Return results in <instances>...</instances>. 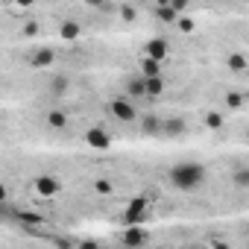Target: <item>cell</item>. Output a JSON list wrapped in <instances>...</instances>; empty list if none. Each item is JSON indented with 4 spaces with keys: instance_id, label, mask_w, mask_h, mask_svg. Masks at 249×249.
Returning a JSON list of instances; mask_svg holds the SVG:
<instances>
[{
    "instance_id": "12",
    "label": "cell",
    "mask_w": 249,
    "mask_h": 249,
    "mask_svg": "<svg viewBox=\"0 0 249 249\" xmlns=\"http://www.w3.org/2000/svg\"><path fill=\"white\" fill-rule=\"evenodd\" d=\"M161 123H164V117H159V114H141V132L144 135H161Z\"/></svg>"
},
{
    "instance_id": "24",
    "label": "cell",
    "mask_w": 249,
    "mask_h": 249,
    "mask_svg": "<svg viewBox=\"0 0 249 249\" xmlns=\"http://www.w3.org/2000/svg\"><path fill=\"white\" fill-rule=\"evenodd\" d=\"M176 27H179L182 33H191V30H194V21H191V18H179V24H176Z\"/></svg>"
},
{
    "instance_id": "25",
    "label": "cell",
    "mask_w": 249,
    "mask_h": 249,
    "mask_svg": "<svg viewBox=\"0 0 249 249\" xmlns=\"http://www.w3.org/2000/svg\"><path fill=\"white\" fill-rule=\"evenodd\" d=\"M24 36H27V38H30V36H38V24H36V21H30V24L24 27Z\"/></svg>"
},
{
    "instance_id": "15",
    "label": "cell",
    "mask_w": 249,
    "mask_h": 249,
    "mask_svg": "<svg viewBox=\"0 0 249 249\" xmlns=\"http://www.w3.org/2000/svg\"><path fill=\"white\" fill-rule=\"evenodd\" d=\"M44 123L50 129H65L68 126V114L62 111V108H50L47 114H44Z\"/></svg>"
},
{
    "instance_id": "23",
    "label": "cell",
    "mask_w": 249,
    "mask_h": 249,
    "mask_svg": "<svg viewBox=\"0 0 249 249\" xmlns=\"http://www.w3.org/2000/svg\"><path fill=\"white\" fill-rule=\"evenodd\" d=\"M226 106H229V108H240V106H243V94H240V91H229V94H226Z\"/></svg>"
},
{
    "instance_id": "16",
    "label": "cell",
    "mask_w": 249,
    "mask_h": 249,
    "mask_svg": "<svg viewBox=\"0 0 249 249\" xmlns=\"http://www.w3.org/2000/svg\"><path fill=\"white\" fill-rule=\"evenodd\" d=\"M138 73H141L144 79H156V76H161V62L141 56V71H138Z\"/></svg>"
},
{
    "instance_id": "13",
    "label": "cell",
    "mask_w": 249,
    "mask_h": 249,
    "mask_svg": "<svg viewBox=\"0 0 249 249\" xmlns=\"http://www.w3.org/2000/svg\"><path fill=\"white\" fill-rule=\"evenodd\" d=\"M85 141H88V147H94V150H106V147L111 144V138H108L106 129H88Z\"/></svg>"
},
{
    "instance_id": "7",
    "label": "cell",
    "mask_w": 249,
    "mask_h": 249,
    "mask_svg": "<svg viewBox=\"0 0 249 249\" xmlns=\"http://www.w3.org/2000/svg\"><path fill=\"white\" fill-rule=\"evenodd\" d=\"M185 132H188V120H185V117H179V114L164 117V123H161V135H164V138H179V135H185Z\"/></svg>"
},
{
    "instance_id": "5",
    "label": "cell",
    "mask_w": 249,
    "mask_h": 249,
    "mask_svg": "<svg viewBox=\"0 0 249 249\" xmlns=\"http://www.w3.org/2000/svg\"><path fill=\"white\" fill-rule=\"evenodd\" d=\"M123 97L126 100H141V97H147V79L141 76V73H132V76H126V82H123Z\"/></svg>"
},
{
    "instance_id": "11",
    "label": "cell",
    "mask_w": 249,
    "mask_h": 249,
    "mask_svg": "<svg viewBox=\"0 0 249 249\" xmlns=\"http://www.w3.org/2000/svg\"><path fill=\"white\" fill-rule=\"evenodd\" d=\"M153 15L159 18V21H164V24H179V9L173 6V3H161V6H153Z\"/></svg>"
},
{
    "instance_id": "1",
    "label": "cell",
    "mask_w": 249,
    "mask_h": 249,
    "mask_svg": "<svg viewBox=\"0 0 249 249\" xmlns=\"http://www.w3.org/2000/svg\"><path fill=\"white\" fill-rule=\"evenodd\" d=\"M167 182H170V188H176L182 194H191L205 182V167L199 161H179L167 170Z\"/></svg>"
},
{
    "instance_id": "21",
    "label": "cell",
    "mask_w": 249,
    "mask_h": 249,
    "mask_svg": "<svg viewBox=\"0 0 249 249\" xmlns=\"http://www.w3.org/2000/svg\"><path fill=\"white\" fill-rule=\"evenodd\" d=\"M117 15H120L123 21H129V24H132V21L138 18V12H135L132 6H126V3H117Z\"/></svg>"
},
{
    "instance_id": "8",
    "label": "cell",
    "mask_w": 249,
    "mask_h": 249,
    "mask_svg": "<svg viewBox=\"0 0 249 249\" xmlns=\"http://www.w3.org/2000/svg\"><path fill=\"white\" fill-rule=\"evenodd\" d=\"M167 53H170V44H167V38H150V41L144 44V56H147V59L164 62V59H167Z\"/></svg>"
},
{
    "instance_id": "4",
    "label": "cell",
    "mask_w": 249,
    "mask_h": 249,
    "mask_svg": "<svg viewBox=\"0 0 249 249\" xmlns=\"http://www.w3.org/2000/svg\"><path fill=\"white\" fill-rule=\"evenodd\" d=\"M120 243L126 246V249H141V246L150 243V231H147L144 226H129L126 231L120 234Z\"/></svg>"
},
{
    "instance_id": "22",
    "label": "cell",
    "mask_w": 249,
    "mask_h": 249,
    "mask_svg": "<svg viewBox=\"0 0 249 249\" xmlns=\"http://www.w3.org/2000/svg\"><path fill=\"white\" fill-rule=\"evenodd\" d=\"M91 188H94V194H100V196H108V194H111V182H108V179H94Z\"/></svg>"
},
{
    "instance_id": "28",
    "label": "cell",
    "mask_w": 249,
    "mask_h": 249,
    "mask_svg": "<svg viewBox=\"0 0 249 249\" xmlns=\"http://www.w3.org/2000/svg\"><path fill=\"white\" fill-rule=\"evenodd\" d=\"M246 141H249V132H246Z\"/></svg>"
},
{
    "instance_id": "9",
    "label": "cell",
    "mask_w": 249,
    "mask_h": 249,
    "mask_svg": "<svg viewBox=\"0 0 249 249\" xmlns=\"http://www.w3.org/2000/svg\"><path fill=\"white\" fill-rule=\"evenodd\" d=\"M33 188H36L38 196H56V194L62 191V182L53 179V176H38V179L33 182Z\"/></svg>"
},
{
    "instance_id": "3",
    "label": "cell",
    "mask_w": 249,
    "mask_h": 249,
    "mask_svg": "<svg viewBox=\"0 0 249 249\" xmlns=\"http://www.w3.org/2000/svg\"><path fill=\"white\" fill-rule=\"evenodd\" d=\"M108 111H111L117 120H123V123H129V120H135V117H138L135 103H132V100H126V97H114V100L108 103Z\"/></svg>"
},
{
    "instance_id": "20",
    "label": "cell",
    "mask_w": 249,
    "mask_h": 249,
    "mask_svg": "<svg viewBox=\"0 0 249 249\" xmlns=\"http://www.w3.org/2000/svg\"><path fill=\"white\" fill-rule=\"evenodd\" d=\"M223 123H226V117H223L220 111H208V114H205V126H208V129H220Z\"/></svg>"
},
{
    "instance_id": "14",
    "label": "cell",
    "mask_w": 249,
    "mask_h": 249,
    "mask_svg": "<svg viewBox=\"0 0 249 249\" xmlns=\"http://www.w3.org/2000/svg\"><path fill=\"white\" fill-rule=\"evenodd\" d=\"M231 185L237 191H249V164H237L231 170Z\"/></svg>"
},
{
    "instance_id": "26",
    "label": "cell",
    "mask_w": 249,
    "mask_h": 249,
    "mask_svg": "<svg viewBox=\"0 0 249 249\" xmlns=\"http://www.w3.org/2000/svg\"><path fill=\"white\" fill-rule=\"evenodd\" d=\"M76 249H100V246H97V243H94V240H82V243H79V246H76Z\"/></svg>"
},
{
    "instance_id": "10",
    "label": "cell",
    "mask_w": 249,
    "mask_h": 249,
    "mask_svg": "<svg viewBox=\"0 0 249 249\" xmlns=\"http://www.w3.org/2000/svg\"><path fill=\"white\" fill-rule=\"evenodd\" d=\"M147 217H150L147 202H132V205L126 208V214H123V223H126V226H141Z\"/></svg>"
},
{
    "instance_id": "2",
    "label": "cell",
    "mask_w": 249,
    "mask_h": 249,
    "mask_svg": "<svg viewBox=\"0 0 249 249\" xmlns=\"http://www.w3.org/2000/svg\"><path fill=\"white\" fill-rule=\"evenodd\" d=\"M71 88H73V82H71V76H68V73H50V76H47V85H44L47 97H53V100L68 97V94H71Z\"/></svg>"
},
{
    "instance_id": "29",
    "label": "cell",
    "mask_w": 249,
    "mask_h": 249,
    "mask_svg": "<svg viewBox=\"0 0 249 249\" xmlns=\"http://www.w3.org/2000/svg\"><path fill=\"white\" fill-rule=\"evenodd\" d=\"M246 249H249V246H246Z\"/></svg>"
},
{
    "instance_id": "18",
    "label": "cell",
    "mask_w": 249,
    "mask_h": 249,
    "mask_svg": "<svg viewBox=\"0 0 249 249\" xmlns=\"http://www.w3.org/2000/svg\"><path fill=\"white\" fill-rule=\"evenodd\" d=\"M79 33H82V27H79L76 21H65V24H62V30H59V36H62V38H79Z\"/></svg>"
},
{
    "instance_id": "27",
    "label": "cell",
    "mask_w": 249,
    "mask_h": 249,
    "mask_svg": "<svg viewBox=\"0 0 249 249\" xmlns=\"http://www.w3.org/2000/svg\"><path fill=\"white\" fill-rule=\"evenodd\" d=\"M211 249H229V246H226L223 240H214V243H211Z\"/></svg>"
},
{
    "instance_id": "17",
    "label": "cell",
    "mask_w": 249,
    "mask_h": 249,
    "mask_svg": "<svg viewBox=\"0 0 249 249\" xmlns=\"http://www.w3.org/2000/svg\"><path fill=\"white\" fill-rule=\"evenodd\" d=\"M226 65H229L231 71H237V73L249 68V62H246V56H243V53H229V59H226Z\"/></svg>"
},
{
    "instance_id": "6",
    "label": "cell",
    "mask_w": 249,
    "mask_h": 249,
    "mask_svg": "<svg viewBox=\"0 0 249 249\" xmlns=\"http://www.w3.org/2000/svg\"><path fill=\"white\" fill-rule=\"evenodd\" d=\"M53 62H56V50H53V47H36V50L27 56V65H30V68H36V71L50 68Z\"/></svg>"
},
{
    "instance_id": "19",
    "label": "cell",
    "mask_w": 249,
    "mask_h": 249,
    "mask_svg": "<svg viewBox=\"0 0 249 249\" xmlns=\"http://www.w3.org/2000/svg\"><path fill=\"white\" fill-rule=\"evenodd\" d=\"M159 94H164V79L161 76L147 79V97H159Z\"/></svg>"
}]
</instances>
